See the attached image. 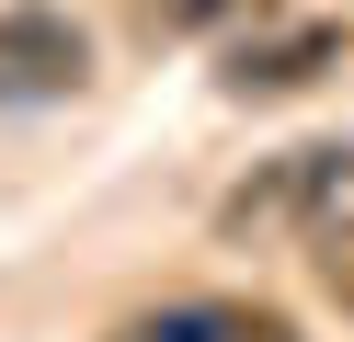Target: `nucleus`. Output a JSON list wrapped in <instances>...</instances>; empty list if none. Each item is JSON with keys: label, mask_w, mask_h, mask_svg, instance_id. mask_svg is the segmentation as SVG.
I'll use <instances>...</instances> for the list:
<instances>
[{"label": "nucleus", "mask_w": 354, "mask_h": 342, "mask_svg": "<svg viewBox=\"0 0 354 342\" xmlns=\"http://www.w3.org/2000/svg\"><path fill=\"white\" fill-rule=\"evenodd\" d=\"M320 285H331V296L354 308V240H331V251H320Z\"/></svg>", "instance_id": "nucleus-6"}, {"label": "nucleus", "mask_w": 354, "mask_h": 342, "mask_svg": "<svg viewBox=\"0 0 354 342\" xmlns=\"http://www.w3.org/2000/svg\"><path fill=\"white\" fill-rule=\"evenodd\" d=\"M217 228H229V240H274V228H297L308 251L354 240V149H286L263 182H240V194L217 205Z\"/></svg>", "instance_id": "nucleus-1"}, {"label": "nucleus", "mask_w": 354, "mask_h": 342, "mask_svg": "<svg viewBox=\"0 0 354 342\" xmlns=\"http://www.w3.org/2000/svg\"><path fill=\"white\" fill-rule=\"evenodd\" d=\"M80 68H92V46H80L69 12H46V0L0 12V103H69Z\"/></svg>", "instance_id": "nucleus-2"}, {"label": "nucleus", "mask_w": 354, "mask_h": 342, "mask_svg": "<svg viewBox=\"0 0 354 342\" xmlns=\"http://www.w3.org/2000/svg\"><path fill=\"white\" fill-rule=\"evenodd\" d=\"M115 342H297L274 308H240V296H171V308H138Z\"/></svg>", "instance_id": "nucleus-4"}, {"label": "nucleus", "mask_w": 354, "mask_h": 342, "mask_svg": "<svg viewBox=\"0 0 354 342\" xmlns=\"http://www.w3.org/2000/svg\"><path fill=\"white\" fill-rule=\"evenodd\" d=\"M320 68H343V23H286V35L240 46L217 80H229V103H274V91H308Z\"/></svg>", "instance_id": "nucleus-3"}, {"label": "nucleus", "mask_w": 354, "mask_h": 342, "mask_svg": "<svg viewBox=\"0 0 354 342\" xmlns=\"http://www.w3.org/2000/svg\"><path fill=\"white\" fill-rule=\"evenodd\" d=\"M263 0H138L149 35H217V23H252Z\"/></svg>", "instance_id": "nucleus-5"}]
</instances>
